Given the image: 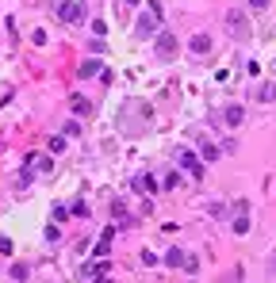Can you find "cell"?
I'll use <instances>...</instances> for the list:
<instances>
[{
  "label": "cell",
  "instance_id": "1",
  "mask_svg": "<svg viewBox=\"0 0 276 283\" xmlns=\"http://www.w3.org/2000/svg\"><path fill=\"white\" fill-rule=\"evenodd\" d=\"M58 15H61V23H81V19H85V4H81V0H61Z\"/></svg>",
  "mask_w": 276,
  "mask_h": 283
},
{
  "label": "cell",
  "instance_id": "2",
  "mask_svg": "<svg viewBox=\"0 0 276 283\" xmlns=\"http://www.w3.org/2000/svg\"><path fill=\"white\" fill-rule=\"evenodd\" d=\"M176 161H180V169H184V172H192L196 180L204 176V161H200V157L192 153V149H176Z\"/></svg>",
  "mask_w": 276,
  "mask_h": 283
},
{
  "label": "cell",
  "instance_id": "3",
  "mask_svg": "<svg viewBox=\"0 0 276 283\" xmlns=\"http://www.w3.org/2000/svg\"><path fill=\"white\" fill-rule=\"evenodd\" d=\"M158 57H165V61L176 57V39L169 35V31H161V35H158Z\"/></svg>",
  "mask_w": 276,
  "mask_h": 283
},
{
  "label": "cell",
  "instance_id": "4",
  "mask_svg": "<svg viewBox=\"0 0 276 283\" xmlns=\"http://www.w3.org/2000/svg\"><path fill=\"white\" fill-rule=\"evenodd\" d=\"M226 23H230V31H234V35H238V39H246V35H249L246 12H230V15H226Z\"/></svg>",
  "mask_w": 276,
  "mask_h": 283
},
{
  "label": "cell",
  "instance_id": "5",
  "mask_svg": "<svg viewBox=\"0 0 276 283\" xmlns=\"http://www.w3.org/2000/svg\"><path fill=\"white\" fill-rule=\"evenodd\" d=\"M154 27H158V8H154L150 15H142V19H138L134 35H138V39H146V35H154Z\"/></svg>",
  "mask_w": 276,
  "mask_h": 283
},
{
  "label": "cell",
  "instance_id": "6",
  "mask_svg": "<svg viewBox=\"0 0 276 283\" xmlns=\"http://www.w3.org/2000/svg\"><path fill=\"white\" fill-rule=\"evenodd\" d=\"M192 54H200V57H204V54H211V35H192Z\"/></svg>",
  "mask_w": 276,
  "mask_h": 283
},
{
  "label": "cell",
  "instance_id": "7",
  "mask_svg": "<svg viewBox=\"0 0 276 283\" xmlns=\"http://www.w3.org/2000/svg\"><path fill=\"white\" fill-rule=\"evenodd\" d=\"M100 73H104V65L96 61V57H88V61L77 65V77H100Z\"/></svg>",
  "mask_w": 276,
  "mask_h": 283
},
{
  "label": "cell",
  "instance_id": "8",
  "mask_svg": "<svg viewBox=\"0 0 276 283\" xmlns=\"http://www.w3.org/2000/svg\"><path fill=\"white\" fill-rule=\"evenodd\" d=\"M27 169H35V172H43V176H46V172L54 169V161H50V157H39V153H35V157H27Z\"/></svg>",
  "mask_w": 276,
  "mask_h": 283
},
{
  "label": "cell",
  "instance_id": "9",
  "mask_svg": "<svg viewBox=\"0 0 276 283\" xmlns=\"http://www.w3.org/2000/svg\"><path fill=\"white\" fill-rule=\"evenodd\" d=\"M184 260H188V256L180 253V249H169V253H165V264H169V268H184Z\"/></svg>",
  "mask_w": 276,
  "mask_h": 283
},
{
  "label": "cell",
  "instance_id": "10",
  "mask_svg": "<svg viewBox=\"0 0 276 283\" xmlns=\"http://www.w3.org/2000/svg\"><path fill=\"white\" fill-rule=\"evenodd\" d=\"M222 119H226L230 127H238V123H242V107H238V103H230V107L222 111Z\"/></svg>",
  "mask_w": 276,
  "mask_h": 283
},
{
  "label": "cell",
  "instance_id": "11",
  "mask_svg": "<svg viewBox=\"0 0 276 283\" xmlns=\"http://www.w3.org/2000/svg\"><path fill=\"white\" fill-rule=\"evenodd\" d=\"M46 145H50V153H65V134H54Z\"/></svg>",
  "mask_w": 276,
  "mask_h": 283
},
{
  "label": "cell",
  "instance_id": "12",
  "mask_svg": "<svg viewBox=\"0 0 276 283\" xmlns=\"http://www.w3.org/2000/svg\"><path fill=\"white\" fill-rule=\"evenodd\" d=\"M73 107H77V115H88V107H92V103H88L85 96H73Z\"/></svg>",
  "mask_w": 276,
  "mask_h": 283
},
{
  "label": "cell",
  "instance_id": "13",
  "mask_svg": "<svg viewBox=\"0 0 276 283\" xmlns=\"http://www.w3.org/2000/svg\"><path fill=\"white\" fill-rule=\"evenodd\" d=\"M219 153H222V149H219L215 142H207V145H204V161H215V157H219Z\"/></svg>",
  "mask_w": 276,
  "mask_h": 283
},
{
  "label": "cell",
  "instance_id": "14",
  "mask_svg": "<svg viewBox=\"0 0 276 283\" xmlns=\"http://www.w3.org/2000/svg\"><path fill=\"white\" fill-rule=\"evenodd\" d=\"M234 234H249V222H246V214H238V218H234Z\"/></svg>",
  "mask_w": 276,
  "mask_h": 283
},
{
  "label": "cell",
  "instance_id": "15",
  "mask_svg": "<svg viewBox=\"0 0 276 283\" xmlns=\"http://www.w3.org/2000/svg\"><path fill=\"white\" fill-rule=\"evenodd\" d=\"M12 280L23 283V280H27V268H23V264H15V268H12Z\"/></svg>",
  "mask_w": 276,
  "mask_h": 283
},
{
  "label": "cell",
  "instance_id": "16",
  "mask_svg": "<svg viewBox=\"0 0 276 283\" xmlns=\"http://www.w3.org/2000/svg\"><path fill=\"white\" fill-rule=\"evenodd\" d=\"M0 253H12V241L8 237H0Z\"/></svg>",
  "mask_w": 276,
  "mask_h": 283
},
{
  "label": "cell",
  "instance_id": "17",
  "mask_svg": "<svg viewBox=\"0 0 276 283\" xmlns=\"http://www.w3.org/2000/svg\"><path fill=\"white\" fill-rule=\"evenodd\" d=\"M265 4H269V0H249V8H257V12H261Z\"/></svg>",
  "mask_w": 276,
  "mask_h": 283
},
{
  "label": "cell",
  "instance_id": "18",
  "mask_svg": "<svg viewBox=\"0 0 276 283\" xmlns=\"http://www.w3.org/2000/svg\"><path fill=\"white\" fill-rule=\"evenodd\" d=\"M261 96H273V99H276V85H273V88H265V92H261Z\"/></svg>",
  "mask_w": 276,
  "mask_h": 283
},
{
  "label": "cell",
  "instance_id": "19",
  "mask_svg": "<svg viewBox=\"0 0 276 283\" xmlns=\"http://www.w3.org/2000/svg\"><path fill=\"white\" fill-rule=\"evenodd\" d=\"M96 283H111V280H96Z\"/></svg>",
  "mask_w": 276,
  "mask_h": 283
}]
</instances>
